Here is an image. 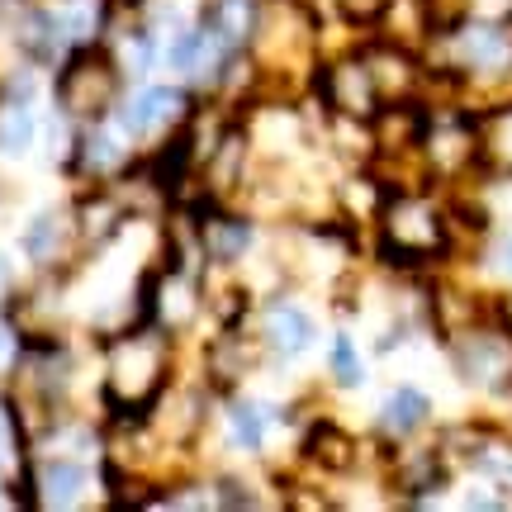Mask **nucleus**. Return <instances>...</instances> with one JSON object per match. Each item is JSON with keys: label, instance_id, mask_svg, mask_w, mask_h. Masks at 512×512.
<instances>
[{"label": "nucleus", "instance_id": "a211bd4d", "mask_svg": "<svg viewBox=\"0 0 512 512\" xmlns=\"http://www.w3.org/2000/svg\"><path fill=\"white\" fill-rule=\"evenodd\" d=\"M5 489H10V484L0 479V503H15V494H5Z\"/></svg>", "mask_w": 512, "mask_h": 512}, {"label": "nucleus", "instance_id": "ddd939ff", "mask_svg": "<svg viewBox=\"0 0 512 512\" xmlns=\"http://www.w3.org/2000/svg\"><path fill=\"white\" fill-rule=\"evenodd\" d=\"M475 261L489 285L512 290V214H494L489 233L475 242Z\"/></svg>", "mask_w": 512, "mask_h": 512}, {"label": "nucleus", "instance_id": "423d86ee", "mask_svg": "<svg viewBox=\"0 0 512 512\" xmlns=\"http://www.w3.org/2000/svg\"><path fill=\"white\" fill-rule=\"evenodd\" d=\"M256 323V342L266 347L271 361H299L318 347V318H313L294 294H275V299H261L252 313Z\"/></svg>", "mask_w": 512, "mask_h": 512}, {"label": "nucleus", "instance_id": "dca6fc26", "mask_svg": "<svg viewBox=\"0 0 512 512\" xmlns=\"http://www.w3.org/2000/svg\"><path fill=\"white\" fill-rule=\"evenodd\" d=\"M384 5H389V0H332V10L347 19L351 29H370V24L384 15Z\"/></svg>", "mask_w": 512, "mask_h": 512}, {"label": "nucleus", "instance_id": "2eb2a0df", "mask_svg": "<svg viewBox=\"0 0 512 512\" xmlns=\"http://www.w3.org/2000/svg\"><path fill=\"white\" fill-rule=\"evenodd\" d=\"M19 356H24V332H19V323L10 318V313L0 309V384L15 375Z\"/></svg>", "mask_w": 512, "mask_h": 512}, {"label": "nucleus", "instance_id": "7ed1b4c3", "mask_svg": "<svg viewBox=\"0 0 512 512\" xmlns=\"http://www.w3.org/2000/svg\"><path fill=\"white\" fill-rule=\"evenodd\" d=\"M124 72L114 67V57L105 43H86V48H72V53L62 57L53 67V110H62L72 124H100V119H110L114 105H119V95H124Z\"/></svg>", "mask_w": 512, "mask_h": 512}, {"label": "nucleus", "instance_id": "20e7f679", "mask_svg": "<svg viewBox=\"0 0 512 512\" xmlns=\"http://www.w3.org/2000/svg\"><path fill=\"white\" fill-rule=\"evenodd\" d=\"M195 110H200V95L190 91V86H181V81H133L119 95L114 119L133 133V143L152 152L171 133H181L195 119Z\"/></svg>", "mask_w": 512, "mask_h": 512}, {"label": "nucleus", "instance_id": "1a4fd4ad", "mask_svg": "<svg viewBox=\"0 0 512 512\" xmlns=\"http://www.w3.org/2000/svg\"><path fill=\"white\" fill-rule=\"evenodd\" d=\"M299 460L328 479H347L361 470L366 451H361V441L351 437L337 418H313L304 427V437H299Z\"/></svg>", "mask_w": 512, "mask_h": 512}, {"label": "nucleus", "instance_id": "f03ea898", "mask_svg": "<svg viewBox=\"0 0 512 512\" xmlns=\"http://www.w3.org/2000/svg\"><path fill=\"white\" fill-rule=\"evenodd\" d=\"M446 366L465 389H475L484 399H512V328L498 318V309L479 313L475 323L441 337Z\"/></svg>", "mask_w": 512, "mask_h": 512}, {"label": "nucleus", "instance_id": "39448f33", "mask_svg": "<svg viewBox=\"0 0 512 512\" xmlns=\"http://www.w3.org/2000/svg\"><path fill=\"white\" fill-rule=\"evenodd\" d=\"M313 95H318V110L337 114V119H361V124H375V114L384 110L380 91H375V76H370L361 48L351 43L347 53L318 62L313 72Z\"/></svg>", "mask_w": 512, "mask_h": 512}, {"label": "nucleus", "instance_id": "9b49d317", "mask_svg": "<svg viewBox=\"0 0 512 512\" xmlns=\"http://www.w3.org/2000/svg\"><path fill=\"white\" fill-rule=\"evenodd\" d=\"M38 133H43V114L38 105L29 100H10V95H0V157H29L38 147Z\"/></svg>", "mask_w": 512, "mask_h": 512}, {"label": "nucleus", "instance_id": "4468645a", "mask_svg": "<svg viewBox=\"0 0 512 512\" xmlns=\"http://www.w3.org/2000/svg\"><path fill=\"white\" fill-rule=\"evenodd\" d=\"M370 366H366V351L356 342V332L351 328H332L328 337V380L332 389H342V394H356L361 384H366Z\"/></svg>", "mask_w": 512, "mask_h": 512}, {"label": "nucleus", "instance_id": "9d476101", "mask_svg": "<svg viewBox=\"0 0 512 512\" xmlns=\"http://www.w3.org/2000/svg\"><path fill=\"white\" fill-rule=\"evenodd\" d=\"M200 238L209 252L214 271H233L242 266L256 247V223L238 214L233 204H200Z\"/></svg>", "mask_w": 512, "mask_h": 512}, {"label": "nucleus", "instance_id": "f257e3e1", "mask_svg": "<svg viewBox=\"0 0 512 512\" xmlns=\"http://www.w3.org/2000/svg\"><path fill=\"white\" fill-rule=\"evenodd\" d=\"M176 337L157 323H133L124 332L100 337L105 351V380H100V403L110 408L105 418H147L171 389V347Z\"/></svg>", "mask_w": 512, "mask_h": 512}, {"label": "nucleus", "instance_id": "0eeeda50", "mask_svg": "<svg viewBox=\"0 0 512 512\" xmlns=\"http://www.w3.org/2000/svg\"><path fill=\"white\" fill-rule=\"evenodd\" d=\"M72 252H86L81 247V233H76V219H72V204L67 209H38L34 219L19 228V256L29 261V271L38 275H62L67 256Z\"/></svg>", "mask_w": 512, "mask_h": 512}, {"label": "nucleus", "instance_id": "f8f14e48", "mask_svg": "<svg viewBox=\"0 0 512 512\" xmlns=\"http://www.w3.org/2000/svg\"><path fill=\"white\" fill-rule=\"evenodd\" d=\"M261 5L266 0H204L200 15L228 38V48H252L261 29Z\"/></svg>", "mask_w": 512, "mask_h": 512}, {"label": "nucleus", "instance_id": "f3484780", "mask_svg": "<svg viewBox=\"0 0 512 512\" xmlns=\"http://www.w3.org/2000/svg\"><path fill=\"white\" fill-rule=\"evenodd\" d=\"M19 290H24V280H19V266H15V261H10L5 252H0V309H10Z\"/></svg>", "mask_w": 512, "mask_h": 512}, {"label": "nucleus", "instance_id": "6e6552de", "mask_svg": "<svg viewBox=\"0 0 512 512\" xmlns=\"http://www.w3.org/2000/svg\"><path fill=\"white\" fill-rule=\"evenodd\" d=\"M432 413H437V403L422 384H394V389H384L380 408H375V441L380 446H403V441L422 437L432 427Z\"/></svg>", "mask_w": 512, "mask_h": 512}]
</instances>
